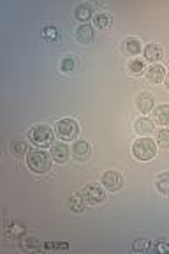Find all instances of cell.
<instances>
[{
	"label": "cell",
	"instance_id": "1",
	"mask_svg": "<svg viewBox=\"0 0 169 254\" xmlns=\"http://www.w3.org/2000/svg\"><path fill=\"white\" fill-rule=\"evenodd\" d=\"M52 154L41 150V148H34V150H28L27 155V166L30 168L34 173L44 175L50 168H52Z\"/></svg>",
	"mask_w": 169,
	"mask_h": 254
},
{
	"label": "cell",
	"instance_id": "2",
	"mask_svg": "<svg viewBox=\"0 0 169 254\" xmlns=\"http://www.w3.org/2000/svg\"><path fill=\"white\" fill-rule=\"evenodd\" d=\"M155 154H157V143H155V139L141 136V138H138L132 143V155L138 161L145 163V161L154 159Z\"/></svg>",
	"mask_w": 169,
	"mask_h": 254
},
{
	"label": "cell",
	"instance_id": "3",
	"mask_svg": "<svg viewBox=\"0 0 169 254\" xmlns=\"http://www.w3.org/2000/svg\"><path fill=\"white\" fill-rule=\"evenodd\" d=\"M55 132L60 139H63V141H72V139L78 138L79 126H78V122L72 119H62L56 122Z\"/></svg>",
	"mask_w": 169,
	"mask_h": 254
},
{
	"label": "cell",
	"instance_id": "4",
	"mask_svg": "<svg viewBox=\"0 0 169 254\" xmlns=\"http://www.w3.org/2000/svg\"><path fill=\"white\" fill-rule=\"evenodd\" d=\"M28 136H30V141L36 145V147H48V145H52L53 141V131L50 129L48 126H36L34 129H32L30 132H28Z\"/></svg>",
	"mask_w": 169,
	"mask_h": 254
},
{
	"label": "cell",
	"instance_id": "5",
	"mask_svg": "<svg viewBox=\"0 0 169 254\" xmlns=\"http://www.w3.org/2000/svg\"><path fill=\"white\" fill-rule=\"evenodd\" d=\"M101 184H103L104 189L110 190V192H118V190L123 187L125 180H123V177L118 173V171L108 170V171H104L103 177H101Z\"/></svg>",
	"mask_w": 169,
	"mask_h": 254
},
{
	"label": "cell",
	"instance_id": "6",
	"mask_svg": "<svg viewBox=\"0 0 169 254\" xmlns=\"http://www.w3.org/2000/svg\"><path fill=\"white\" fill-rule=\"evenodd\" d=\"M83 192V198L88 205H99V203H103L106 199V192L101 186L97 184H88L85 189L81 190Z\"/></svg>",
	"mask_w": 169,
	"mask_h": 254
},
{
	"label": "cell",
	"instance_id": "7",
	"mask_svg": "<svg viewBox=\"0 0 169 254\" xmlns=\"http://www.w3.org/2000/svg\"><path fill=\"white\" fill-rule=\"evenodd\" d=\"M52 157L55 163L58 164H63L69 161V157H71V150H69V147H67L65 143H56V145H52Z\"/></svg>",
	"mask_w": 169,
	"mask_h": 254
},
{
	"label": "cell",
	"instance_id": "8",
	"mask_svg": "<svg viewBox=\"0 0 169 254\" xmlns=\"http://www.w3.org/2000/svg\"><path fill=\"white\" fill-rule=\"evenodd\" d=\"M27 233V230H25V226L21 224L20 221H11L7 222L4 226V235L7 238H14V240H20L23 235Z\"/></svg>",
	"mask_w": 169,
	"mask_h": 254
},
{
	"label": "cell",
	"instance_id": "9",
	"mask_svg": "<svg viewBox=\"0 0 169 254\" xmlns=\"http://www.w3.org/2000/svg\"><path fill=\"white\" fill-rule=\"evenodd\" d=\"M94 37H95V30H94V27H92V25L83 23V25H79V27L76 28V39H78L81 44L92 43V41H94Z\"/></svg>",
	"mask_w": 169,
	"mask_h": 254
},
{
	"label": "cell",
	"instance_id": "10",
	"mask_svg": "<svg viewBox=\"0 0 169 254\" xmlns=\"http://www.w3.org/2000/svg\"><path fill=\"white\" fill-rule=\"evenodd\" d=\"M145 72H146L148 81H152V83H161L166 78V67L161 65V64H152Z\"/></svg>",
	"mask_w": 169,
	"mask_h": 254
},
{
	"label": "cell",
	"instance_id": "11",
	"mask_svg": "<svg viewBox=\"0 0 169 254\" xmlns=\"http://www.w3.org/2000/svg\"><path fill=\"white\" fill-rule=\"evenodd\" d=\"M20 249L21 251H43L44 244L37 237H30V235H23L20 238Z\"/></svg>",
	"mask_w": 169,
	"mask_h": 254
},
{
	"label": "cell",
	"instance_id": "12",
	"mask_svg": "<svg viewBox=\"0 0 169 254\" xmlns=\"http://www.w3.org/2000/svg\"><path fill=\"white\" fill-rule=\"evenodd\" d=\"M92 154V147L88 141H74V145H72V155H74V159H78V161H87L88 157H90Z\"/></svg>",
	"mask_w": 169,
	"mask_h": 254
},
{
	"label": "cell",
	"instance_id": "13",
	"mask_svg": "<svg viewBox=\"0 0 169 254\" xmlns=\"http://www.w3.org/2000/svg\"><path fill=\"white\" fill-rule=\"evenodd\" d=\"M136 106L141 113H148V111L154 110V95L150 92H141V94L136 97Z\"/></svg>",
	"mask_w": 169,
	"mask_h": 254
},
{
	"label": "cell",
	"instance_id": "14",
	"mask_svg": "<svg viewBox=\"0 0 169 254\" xmlns=\"http://www.w3.org/2000/svg\"><path fill=\"white\" fill-rule=\"evenodd\" d=\"M162 57H164V50H162L161 44L152 43V44H148V46L145 48V59L148 60V62L157 64Z\"/></svg>",
	"mask_w": 169,
	"mask_h": 254
},
{
	"label": "cell",
	"instance_id": "15",
	"mask_svg": "<svg viewBox=\"0 0 169 254\" xmlns=\"http://www.w3.org/2000/svg\"><path fill=\"white\" fill-rule=\"evenodd\" d=\"M154 122L150 119H146V117H141V119H138L136 122H134V131L138 132L139 136H145V134H150V132H154Z\"/></svg>",
	"mask_w": 169,
	"mask_h": 254
},
{
	"label": "cell",
	"instance_id": "16",
	"mask_svg": "<svg viewBox=\"0 0 169 254\" xmlns=\"http://www.w3.org/2000/svg\"><path fill=\"white\" fill-rule=\"evenodd\" d=\"M122 48L127 55H139V53H141V41L136 39V37H127V39L123 41Z\"/></svg>",
	"mask_w": 169,
	"mask_h": 254
},
{
	"label": "cell",
	"instance_id": "17",
	"mask_svg": "<svg viewBox=\"0 0 169 254\" xmlns=\"http://www.w3.org/2000/svg\"><path fill=\"white\" fill-rule=\"evenodd\" d=\"M154 120L161 126H169V104H161L155 108Z\"/></svg>",
	"mask_w": 169,
	"mask_h": 254
},
{
	"label": "cell",
	"instance_id": "18",
	"mask_svg": "<svg viewBox=\"0 0 169 254\" xmlns=\"http://www.w3.org/2000/svg\"><path fill=\"white\" fill-rule=\"evenodd\" d=\"M69 205H71L72 212H78V214L85 210V205H87V201H85V198H83L81 190H76V192H72L71 199H69Z\"/></svg>",
	"mask_w": 169,
	"mask_h": 254
},
{
	"label": "cell",
	"instance_id": "19",
	"mask_svg": "<svg viewBox=\"0 0 169 254\" xmlns=\"http://www.w3.org/2000/svg\"><path fill=\"white\" fill-rule=\"evenodd\" d=\"M155 187L161 194L169 196V171H164V173L157 175V179H155Z\"/></svg>",
	"mask_w": 169,
	"mask_h": 254
},
{
	"label": "cell",
	"instance_id": "20",
	"mask_svg": "<svg viewBox=\"0 0 169 254\" xmlns=\"http://www.w3.org/2000/svg\"><path fill=\"white\" fill-rule=\"evenodd\" d=\"M92 14H94V12H92V7L88 4L78 5V7H76V11H74V18H76V20H79V21H83V23L90 20Z\"/></svg>",
	"mask_w": 169,
	"mask_h": 254
},
{
	"label": "cell",
	"instance_id": "21",
	"mask_svg": "<svg viewBox=\"0 0 169 254\" xmlns=\"http://www.w3.org/2000/svg\"><path fill=\"white\" fill-rule=\"evenodd\" d=\"M113 23V18H111V14L110 12H99V14H95L94 16V25L97 28H108L110 25Z\"/></svg>",
	"mask_w": 169,
	"mask_h": 254
},
{
	"label": "cell",
	"instance_id": "22",
	"mask_svg": "<svg viewBox=\"0 0 169 254\" xmlns=\"http://www.w3.org/2000/svg\"><path fill=\"white\" fill-rule=\"evenodd\" d=\"M130 249H132V253H148L152 249V244L146 238H136L132 246H130Z\"/></svg>",
	"mask_w": 169,
	"mask_h": 254
},
{
	"label": "cell",
	"instance_id": "23",
	"mask_svg": "<svg viewBox=\"0 0 169 254\" xmlns=\"http://www.w3.org/2000/svg\"><path fill=\"white\" fill-rule=\"evenodd\" d=\"M11 152L14 155H25L28 152V145L23 141V139H16V141H12V145H11Z\"/></svg>",
	"mask_w": 169,
	"mask_h": 254
},
{
	"label": "cell",
	"instance_id": "24",
	"mask_svg": "<svg viewBox=\"0 0 169 254\" xmlns=\"http://www.w3.org/2000/svg\"><path fill=\"white\" fill-rule=\"evenodd\" d=\"M129 71L132 72V74H141V72H145V62H143L141 59H134L129 62Z\"/></svg>",
	"mask_w": 169,
	"mask_h": 254
},
{
	"label": "cell",
	"instance_id": "25",
	"mask_svg": "<svg viewBox=\"0 0 169 254\" xmlns=\"http://www.w3.org/2000/svg\"><path fill=\"white\" fill-rule=\"evenodd\" d=\"M43 37L48 41H58L60 39V32L56 27H46L43 30Z\"/></svg>",
	"mask_w": 169,
	"mask_h": 254
},
{
	"label": "cell",
	"instance_id": "26",
	"mask_svg": "<svg viewBox=\"0 0 169 254\" xmlns=\"http://www.w3.org/2000/svg\"><path fill=\"white\" fill-rule=\"evenodd\" d=\"M60 67H62L63 72H71L76 69V59L74 57H65V59L62 60V64H60Z\"/></svg>",
	"mask_w": 169,
	"mask_h": 254
},
{
	"label": "cell",
	"instance_id": "27",
	"mask_svg": "<svg viewBox=\"0 0 169 254\" xmlns=\"http://www.w3.org/2000/svg\"><path fill=\"white\" fill-rule=\"evenodd\" d=\"M150 251H154L155 254H162V253H169V244L162 242V240H159V242L152 244V249Z\"/></svg>",
	"mask_w": 169,
	"mask_h": 254
},
{
	"label": "cell",
	"instance_id": "28",
	"mask_svg": "<svg viewBox=\"0 0 169 254\" xmlns=\"http://www.w3.org/2000/svg\"><path fill=\"white\" fill-rule=\"evenodd\" d=\"M157 141L161 143L162 147H168L169 145V129H161L157 132Z\"/></svg>",
	"mask_w": 169,
	"mask_h": 254
},
{
	"label": "cell",
	"instance_id": "29",
	"mask_svg": "<svg viewBox=\"0 0 169 254\" xmlns=\"http://www.w3.org/2000/svg\"><path fill=\"white\" fill-rule=\"evenodd\" d=\"M50 249H69V246H67V244L46 242V244H44V251H50Z\"/></svg>",
	"mask_w": 169,
	"mask_h": 254
},
{
	"label": "cell",
	"instance_id": "30",
	"mask_svg": "<svg viewBox=\"0 0 169 254\" xmlns=\"http://www.w3.org/2000/svg\"><path fill=\"white\" fill-rule=\"evenodd\" d=\"M166 87L169 88V76H168V78H166Z\"/></svg>",
	"mask_w": 169,
	"mask_h": 254
}]
</instances>
